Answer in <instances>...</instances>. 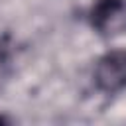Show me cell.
<instances>
[{"label":"cell","mask_w":126,"mask_h":126,"mask_svg":"<svg viewBox=\"0 0 126 126\" xmlns=\"http://www.w3.org/2000/svg\"><path fill=\"white\" fill-rule=\"evenodd\" d=\"M93 83L102 94L126 91V51L110 49L100 55L93 69Z\"/></svg>","instance_id":"1"},{"label":"cell","mask_w":126,"mask_h":126,"mask_svg":"<svg viewBox=\"0 0 126 126\" xmlns=\"http://www.w3.org/2000/svg\"><path fill=\"white\" fill-rule=\"evenodd\" d=\"M87 22L102 37L126 33V0H94L87 12Z\"/></svg>","instance_id":"2"},{"label":"cell","mask_w":126,"mask_h":126,"mask_svg":"<svg viewBox=\"0 0 126 126\" xmlns=\"http://www.w3.org/2000/svg\"><path fill=\"white\" fill-rule=\"evenodd\" d=\"M6 122H10V118L4 116V114H0V124H6Z\"/></svg>","instance_id":"3"}]
</instances>
